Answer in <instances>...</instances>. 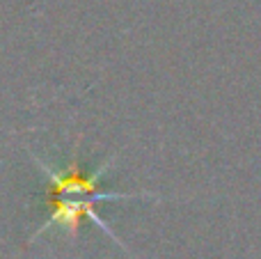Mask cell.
<instances>
[{
  "label": "cell",
  "mask_w": 261,
  "mask_h": 259,
  "mask_svg": "<svg viewBox=\"0 0 261 259\" xmlns=\"http://www.w3.org/2000/svg\"><path fill=\"white\" fill-rule=\"evenodd\" d=\"M39 170L50 179V186H53V195L55 197H90V200L103 202V200H128V197H147L149 193H106L99 188V182L103 177V172L110 168V161L103 163L96 172L92 174H83L78 168V159L76 151H73V161L69 165V172H58L53 170L48 163L35 159Z\"/></svg>",
  "instance_id": "6da1fadb"
},
{
  "label": "cell",
  "mask_w": 261,
  "mask_h": 259,
  "mask_svg": "<svg viewBox=\"0 0 261 259\" xmlns=\"http://www.w3.org/2000/svg\"><path fill=\"white\" fill-rule=\"evenodd\" d=\"M96 204H99V202L90 200V197H53V200H50V216H48V220L41 225L39 232H37L35 237H39L41 232H46V229L53 227V225L67 229L69 234H76L78 227H81V220L83 218H90L92 223L99 225V227L103 229L110 239L119 241V239L113 234V229L103 223V218H101V216L94 211Z\"/></svg>",
  "instance_id": "7a4b0ae2"
}]
</instances>
